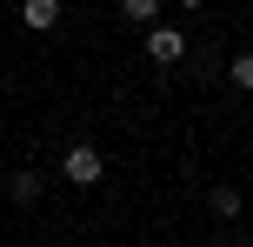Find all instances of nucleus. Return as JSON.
Instances as JSON below:
<instances>
[{"label": "nucleus", "instance_id": "nucleus-4", "mask_svg": "<svg viewBox=\"0 0 253 247\" xmlns=\"http://www.w3.org/2000/svg\"><path fill=\"white\" fill-rule=\"evenodd\" d=\"M7 194L20 200V207H34V200H40V174H34V167H20V174L7 181Z\"/></svg>", "mask_w": 253, "mask_h": 247}, {"label": "nucleus", "instance_id": "nucleus-7", "mask_svg": "<svg viewBox=\"0 0 253 247\" xmlns=\"http://www.w3.org/2000/svg\"><path fill=\"white\" fill-rule=\"evenodd\" d=\"M213 214L233 221V214H240V187H213Z\"/></svg>", "mask_w": 253, "mask_h": 247}, {"label": "nucleus", "instance_id": "nucleus-8", "mask_svg": "<svg viewBox=\"0 0 253 247\" xmlns=\"http://www.w3.org/2000/svg\"><path fill=\"white\" fill-rule=\"evenodd\" d=\"M180 7H207V0H180Z\"/></svg>", "mask_w": 253, "mask_h": 247}, {"label": "nucleus", "instance_id": "nucleus-2", "mask_svg": "<svg viewBox=\"0 0 253 247\" xmlns=\"http://www.w3.org/2000/svg\"><path fill=\"white\" fill-rule=\"evenodd\" d=\"M180 53H187V34H180V27H160V20H153V27H147V60H153V67H173Z\"/></svg>", "mask_w": 253, "mask_h": 247}, {"label": "nucleus", "instance_id": "nucleus-3", "mask_svg": "<svg viewBox=\"0 0 253 247\" xmlns=\"http://www.w3.org/2000/svg\"><path fill=\"white\" fill-rule=\"evenodd\" d=\"M20 20L34 27V34H53V27H60V0H27V7H20Z\"/></svg>", "mask_w": 253, "mask_h": 247}, {"label": "nucleus", "instance_id": "nucleus-6", "mask_svg": "<svg viewBox=\"0 0 253 247\" xmlns=\"http://www.w3.org/2000/svg\"><path fill=\"white\" fill-rule=\"evenodd\" d=\"M227 80H233V87H240V94H253V53H233Z\"/></svg>", "mask_w": 253, "mask_h": 247}, {"label": "nucleus", "instance_id": "nucleus-5", "mask_svg": "<svg viewBox=\"0 0 253 247\" xmlns=\"http://www.w3.org/2000/svg\"><path fill=\"white\" fill-rule=\"evenodd\" d=\"M120 13L140 20V27H153V20H160V0H120Z\"/></svg>", "mask_w": 253, "mask_h": 247}, {"label": "nucleus", "instance_id": "nucleus-1", "mask_svg": "<svg viewBox=\"0 0 253 247\" xmlns=\"http://www.w3.org/2000/svg\"><path fill=\"white\" fill-rule=\"evenodd\" d=\"M60 181H67V187H100V181H107V154L87 147V141H74L67 160H60Z\"/></svg>", "mask_w": 253, "mask_h": 247}]
</instances>
